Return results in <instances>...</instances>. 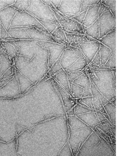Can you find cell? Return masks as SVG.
<instances>
[{
	"label": "cell",
	"mask_w": 117,
	"mask_h": 156,
	"mask_svg": "<svg viewBox=\"0 0 117 156\" xmlns=\"http://www.w3.org/2000/svg\"><path fill=\"white\" fill-rule=\"evenodd\" d=\"M15 63V65H22L28 70V80L34 84L40 81L49 70V59L39 56L29 58L18 55Z\"/></svg>",
	"instance_id": "cell-1"
},
{
	"label": "cell",
	"mask_w": 117,
	"mask_h": 156,
	"mask_svg": "<svg viewBox=\"0 0 117 156\" xmlns=\"http://www.w3.org/2000/svg\"><path fill=\"white\" fill-rule=\"evenodd\" d=\"M91 80L105 97H116V90L114 85V75L112 69L92 70L89 65L86 68Z\"/></svg>",
	"instance_id": "cell-2"
},
{
	"label": "cell",
	"mask_w": 117,
	"mask_h": 156,
	"mask_svg": "<svg viewBox=\"0 0 117 156\" xmlns=\"http://www.w3.org/2000/svg\"><path fill=\"white\" fill-rule=\"evenodd\" d=\"M14 42L20 48L19 55L29 58L37 56L49 59V50L43 48L37 41L16 40Z\"/></svg>",
	"instance_id": "cell-3"
},
{
	"label": "cell",
	"mask_w": 117,
	"mask_h": 156,
	"mask_svg": "<svg viewBox=\"0 0 117 156\" xmlns=\"http://www.w3.org/2000/svg\"><path fill=\"white\" fill-rule=\"evenodd\" d=\"M26 12L40 20L59 23L51 8L43 1H29V6Z\"/></svg>",
	"instance_id": "cell-4"
},
{
	"label": "cell",
	"mask_w": 117,
	"mask_h": 156,
	"mask_svg": "<svg viewBox=\"0 0 117 156\" xmlns=\"http://www.w3.org/2000/svg\"><path fill=\"white\" fill-rule=\"evenodd\" d=\"M15 27H35L45 34L51 35L47 30L33 16L26 12L17 11L8 30Z\"/></svg>",
	"instance_id": "cell-5"
},
{
	"label": "cell",
	"mask_w": 117,
	"mask_h": 156,
	"mask_svg": "<svg viewBox=\"0 0 117 156\" xmlns=\"http://www.w3.org/2000/svg\"><path fill=\"white\" fill-rule=\"evenodd\" d=\"M100 39L116 28V17L110 10L103 13L98 18Z\"/></svg>",
	"instance_id": "cell-6"
},
{
	"label": "cell",
	"mask_w": 117,
	"mask_h": 156,
	"mask_svg": "<svg viewBox=\"0 0 117 156\" xmlns=\"http://www.w3.org/2000/svg\"><path fill=\"white\" fill-rule=\"evenodd\" d=\"M37 42L39 43L40 44L42 45L43 48L49 50L48 66H49V69L55 62L60 58L64 49L68 48H71L70 46H67L62 44H57L54 42L40 41H37Z\"/></svg>",
	"instance_id": "cell-7"
},
{
	"label": "cell",
	"mask_w": 117,
	"mask_h": 156,
	"mask_svg": "<svg viewBox=\"0 0 117 156\" xmlns=\"http://www.w3.org/2000/svg\"><path fill=\"white\" fill-rule=\"evenodd\" d=\"M78 45L82 52V56L90 63L100 49V42L98 41L90 43H81L78 44Z\"/></svg>",
	"instance_id": "cell-8"
},
{
	"label": "cell",
	"mask_w": 117,
	"mask_h": 156,
	"mask_svg": "<svg viewBox=\"0 0 117 156\" xmlns=\"http://www.w3.org/2000/svg\"><path fill=\"white\" fill-rule=\"evenodd\" d=\"M82 1H62L58 11L62 14L77 15L80 13Z\"/></svg>",
	"instance_id": "cell-9"
},
{
	"label": "cell",
	"mask_w": 117,
	"mask_h": 156,
	"mask_svg": "<svg viewBox=\"0 0 117 156\" xmlns=\"http://www.w3.org/2000/svg\"><path fill=\"white\" fill-rule=\"evenodd\" d=\"M25 30L31 40L61 44L56 41L52 36L45 34L44 32L36 28V27H28L25 29Z\"/></svg>",
	"instance_id": "cell-10"
},
{
	"label": "cell",
	"mask_w": 117,
	"mask_h": 156,
	"mask_svg": "<svg viewBox=\"0 0 117 156\" xmlns=\"http://www.w3.org/2000/svg\"><path fill=\"white\" fill-rule=\"evenodd\" d=\"M17 10L12 6H8L0 10V22L7 31Z\"/></svg>",
	"instance_id": "cell-11"
},
{
	"label": "cell",
	"mask_w": 117,
	"mask_h": 156,
	"mask_svg": "<svg viewBox=\"0 0 117 156\" xmlns=\"http://www.w3.org/2000/svg\"><path fill=\"white\" fill-rule=\"evenodd\" d=\"M71 48H66L62 53L60 64L63 69L66 70L79 58Z\"/></svg>",
	"instance_id": "cell-12"
},
{
	"label": "cell",
	"mask_w": 117,
	"mask_h": 156,
	"mask_svg": "<svg viewBox=\"0 0 117 156\" xmlns=\"http://www.w3.org/2000/svg\"><path fill=\"white\" fill-rule=\"evenodd\" d=\"M101 2L102 1H99L96 5L88 9L84 20L82 25V26L88 27L98 19V12Z\"/></svg>",
	"instance_id": "cell-13"
},
{
	"label": "cell",
	"mask_w": 117,
	"mask_h": 156,
	"mask_svg": "<svg viewBox=\"0 0 117 156\" xmlns=\"http://www.w3.org/2000/svg\"><path fill=\"white\" fill-rule=\"evenodd\" d=\"M98 41L109 48L112 52H116V28L100 38Z\"/></svg>",
	"instance_id": "cell-14"
},
{
	"label": "cell",
	"mask_w": 117,
	"mask_h": 156,
	"mask_svg": "<svg viewBox=\"0 0 117 156\" xmlns=\"http://www.w3.org/2000/svg\"><path fill=\"white\" fill-rule=\"evenodd\" d=\"M85 35L91 37L96 41L100 39V30H99V20L98 19L94 23L88 27L82 26Z\"/></svg>",
	"instance_id": "cell-15"
},
{
	"label": "cell",
	"mask_w": 117,
	"mask_h": 156,
	"mask_svg": "<svg viewBox=\"0 0 117 156\" xmlns=\"http://www.w3.org/2000/svg\"><path fill=\"white\" fill-rule=\"evenodd\" d=\"M0 48H2L8 55L10 59L12 65L13 64L19 55L14 46L6 41H0Z\"/></svg>",
	"instance_id": "cell-16"
},
{
	"label": "cell",
	"mask_w": 117,
	"mask_h": 156,
	"mask_svg": "<svg viewBox=\"0 0 117 156\" xmlns=\"http://www.w3.org/2000/svg\"><path fill=\"white\" fill-rule=\"evenodd\" d=\"M7 32L12 39L15 40H30L29 36L25 29H17L13 27L7 30Z\"/></svg>",
	"instance_id": "cell-17"
},
{
	"label": "cell",
	"mask_w": 117,
	"mask_h": 156,
	"mask_svg": "<svg viewBox=\"0 0 117 156\" xmlns=\"http://www.w3.org/2000/svg\"><path fill=\"white\" fill-rule=\"evenodd\" d=\"M51 77L54 78L58 83L61 84L71 94V90H70L68 76L65 70H62Z\"/></svg>",
	"instance_id": "cell-18"
},
{
	"label": "cell",
	"mask_w": 117,
	"mask_h": 156,
	"mask_svg": "<svg viewBox=\"0 0 117 156\" xmlns=\"http://www.w3.org/2000/svg\"><path fill=\"white\" fill-rule=\"evenodd\" d=\"M89 64L87 60L82 56L66 70L69 72L82 71Z\"/></svg>",
	"instance_id": "cell-19"
},
{
	"label": "cell",
	"mask_w": 117,
	"mask_h": 156,
	"mask_svg": "<svg viewBox=\"0 0 117 156\" xmlns=\"http://www.w3.org/2000/svg\"><path fill=\"white\" fill-rule=\"evenodd\" d=\"M51 35L60 43L66 46H70L65 33L63 31L61 27H57L52 33Z\"/></svg>",
	"instance_id": "cell-20"
},
{
	"label": "cell",
	"mask_w": 117,
	"mask_h": 156,
	"mask_svg": "<svg viewBox=\"0 0 117 156\" xmlns=\"http://www.w3.org/2000/svg\"><path fill=\"white\" fill-rule=\"evenodd\" d=\"M59 23L64 31H68L79 33L82 32L78 30L77 22L72 19L70 20H66L64 21Z\"/></svg>",
	"instance_id": "cell-21"
},
{
	"label": "cell",
	"mask_w": 117,
	"mask_h": 156,
	"mask_svg": "<svg viewBox=\"0 0 117 156\" xmlns=\"http://www.w3.org/2000/svg\"><path fill=\"white\" fill-rule=\"evenodd\" d=\"M91 80L87 73H86L76 79L73 83L84 88V89H90Z\"/></svg>",
	"instance_id": "cell-22"
},
{
	"label": "cell",
	"mask_w": 117,
	"mask_h": 156,
	"mask_svg": "<svg viewBox=\"0 0 117 156\" xmlns=\"http://www.w3.org/2000/svg\"><path fill=\"white\" fill-rule=\"evenodd\" d=\"M99 52L100 57V64L104 65L111 55L112 51L109 48L100 43V48Z\"/></svg>",
	"instance_id": "cell-23"
},
{
	"label": "cell",
	"mask_w": 117,
	"mask_h": 156,
	"mask_svg": "<svg viewBox=\"0 0 117 156\" xmlns=\"http://www.w3.org/2000/svg\"><path fill=\"white\" fill-rule=\"evenodd\" d=\"M38 20V22L47 30V31L49 32V34H51L54 31L57 27H61L60 23H55V22L42 20L37 18L35 17Z\"/></svg>",
	"instance_id": "cell-24"
},
{
	"label": "cell",
	"mask_w": 117,
	"mask_h": 156,
	"mask_svg": "<svg viewBox=\"0 0 117 156\" xmlns=\"http://www.w3.org/2000/svg\"><path fill=\"white\" fill-rule=\"evenodd\" d=\"M12 6L19 12H26L29 6V1H15Z\"/></svg>",
	"instance_id": "cell-25"
},
{
	"label": "cell",
	"mask_w": 117,
	"mask_h": 156,
	"mask_svg": "<svg viewBox=\"0 0 117 156\" xmlns=\"http://www.w3.org/2000/svg\"><path fill=\"white\" fill-rule=\"evenodd\" d=\"M62 55V54L60 55V58L55 62L53 65L52 66V67L50 69L49 72L50 77L54 75L56 73L63 69V68L62 67L60 64Z\"/></svg>",
	"instance_id": "cell-26"
},
{
	"label": "cell",
	"mask_w": 117,
	"mask_h": 156,
	"mask_svg": "<svg viewBox=\"0 0 117 156\" xmlns=\"http://www.w3.org/2000/svg\"><path fill=\"white\" fill-rule=\"evenodd\" d=\"M116 0H105L102 1L101 3L109 8L110 10L115 17L116 16Z\"/></svg>",
	"instance_id": "cell-27"
},
{
	"label": "cell",
	"mask_w": 117,
	"mask_h": 156,
	"mask_svg": "<svg viewBox=\"0 0 117 156\" xmlns=\"http://www.w3.org/2000/svg\"><path fill=\"white\" fill-rule=\"evenodd\" d=\"M70 90L74 99L80 98L81 95L84 92V88L73 83L71 85Z\"/></svg>",
	"instance_id": "cell-28"
},
{
	"label": "cell",
	"mask_w": 117,
	"mask_h": 156,
	"mask_svg": "<svg viewBox=\"0 0 117 156\" xmlns=\"http://www.w3.org/2000/svg\"><path fill=\"white\" fill-rule=\"evenodd\" d=\"M107 68L115 69L116 68V53L111 52L109 58L104 65Z\"/></svg>",
	"instance_id": "cell-29"
},
{
	"label": "cell",
	"mask_w": 117,
	"mask_h": 156,
	"mask_svg": "<svg viewBox=\"0 0 117 156\" xmlns=\"http://www.w3.org/2000/svg\"><path fill=\"white\" fill-rule=\"evenodd\" d=\"M86 67L82 71L69 72L66 70H64L68 76V81L73 83V81L76 79L86 73Z\"/></svg>",
	"instance_id": "cell-30"
},
{
	"label": "cell",
	"mask_w": 117,
	"mask_h": 156,
	"mask_svg": "<svg viewBox=\"0 0 117 156\" xmlns=\"http://www.w3.org/2000/svg\"><path fill=\"white\" fill-rule=\"evenodd\" d=\"M99 1H82L80 13L88 10L93 5H95Z\"/></svg>",
	"instance_id": "cell-31"
},
{
	"label": "cell",
	"mask_w": 117,
	"mask_h": 156,
	"mask_svg": "<svg viewBox=\"0 0 117 156\" xmlns=\"http://www.w3.org/2000/svg\"><path fill=\"white\" fill-rule=\"evenodd\" d=\"M80 101L87 105L89 108L93 110L94 112H96L95 110L94 107L92 96L77 99L76 102L77 103H78V102Z\"/></svg>",
	"instance_id": "cell-32"
},
{
	"label": "cell",
	"mask_w": 117,
	"mask_h": 156,
	"mask_svg": "<svg viewBox=\"0 0 117 156\" xmlns=\"http://www.w3.org/2000/svg\"><path fill=\"white\" fill-rule=\"evenodd\" d=\"M87 11H84V12H81V13H80L77 14L75 16H74L72 19L82 25L84 21V20Z\"/></svg>",
	"instance_id": "cell-33"
},
{
	"label": "cell",
	"mask_w": 117,
	"mask_h": 156,
	"mask_svg": "<svg viewBox=\"0 0 117 156\" xmlns=\"http://www.w3.org/2000/svg\"><path fill=\"white\" fill-rule=\"evenodd\" d=\"M8 34L7 31L1 25V30H0V41L2 40L5 39Z\"/></svg>",
	"instance_id": "cell-34"
},
{
	"label": "cell",
	"mask_w": 117,
	"mask_h": 156,
	"mask_svg": "<svg viewBox=\"0 0 117 156\" xmlns=\"http://www.w3.org/2000/svg\"><path fill=\"white\" fill-rule=\"evenodd\" d=\"M76 39L78 44L81 43H90L88 41L86 36L84 34H78Z\"/></svg>",
	"instance_id": "cell-35"
},
{
	"label": "cell",
	"mask_w": 117,
	"mask_h": 156,
	"mask_svg": "<svg viewBox=\"0 0 117 156\" xmlns=\"http://www.w3.org/2000/svg\"><path fill=\"white\" fill-rule=\"evenodd\" d=\"M65 33L66 37H67V39H68V41L69 44L70 45V44H71V43L77 38V36L78 34H70L66 32Z\"/></svg>",
	"instance_id": "cell-36"
},
{
	"label": "cell",
	"mask_w": 117,
	"mask_h": 156,
	"mask_svg": "<svg viewBox=\"0 0 117 156\" xmlns=\"http://www.w3.org/2000/svg\"><path fill=\"white\" fill-rule=\"evenodd\" d=\"M91 62L94 63L98 66H100L101 65V64H100V57L99 51L97 52L95 56L94 57Z\"/></svg>",
	"instance_id": "cell-37"
},
{
	"label": "cell",
	"mask_w": 117,
	"mask_h": 156,
	"mask_svg": "<svg viewBox=\"0 0 117 156\" xmlns=\"http://www.w3.org/2000/svg\"><path fill=\"white\" fill-rule=\"evenodd\" d=\"M51 9L52 12H53V15H54V16H55V17L56 18V19H57V21L59 23H60V22H63L66 20L65 19L62 17L61 16L57 13V12L54 10V9H52V8Z\"/></svg>",
	"instance_id": "cell-38"
},
{
	"label": "cell",
	"mask_w": 117,
	"mask_h": 156,
	"mask_svg": "<svg viewBox=\"0 0 117 156\" xmlns=\"http://www.w3.org/2000/svg\"><path fill=\"white\" fill-rule=\"evenodd\" d=\"M96 114H97L98 117V119L100 123L103 122V121H105L106 120H107L105 118V117L104 115H103V113L100 112L99 111H96Z\"/></svg>",
	"instance_id": "cell-39"
},
{
	"label": "cell",
	"mask_w": 117,
	"mask_h": 156,
	"mask_svg": "<svg viewBox=\"0 0 117 156\" xmlns=\"http://www.w3.org/2000/svg\"><path fill=\"white\" fill-rule=\"evenodd\" d=\"M74 51V53L78 57L80 58L82 56V52L80 48H71Z\"/></svg>",
	"instance_id": "cell-40"
},
{
	"label": "cell",
	"mask_w": 117,
	"mask_h": 156,
	"mask_svg": "<svg viewBox=\"0 0 117 156\" xmlns=\"http://www.w3.org/2000/svg\"><path fill=\"white\" fill-rule=\"evenodd\" d=\"M51 2H52V5L54 7V8H56L57 10H58V9L59 7H60V4L61 3L62 1H50Z\"/></svg>",
	"instance_id": "cell-41"
},
{
	"label": "cell",
	"mask_w": 117,
	"mask_h": 156,
	"mask_svg": "<svg viewBox=\"0 0 117 156\" xmlns=\"http://www.w3.org/2000/svg\"><path fill=\"white\" fill-rule=\"evenodd\" d=\"M105 8V5H104L103 4H100V8H99L98 12V15L99 17L101 16L102 14L104 13Z\"/></svg>",
	"instance_id": "cell-42"
},
{
	"label": "cell",
	"mask_w": 117,
	"mask_h": 156,
	"mask_svg": "<svg viewBox=\"0 0 117 156\" xmlns=\"http://www.w3.org/2000/svg\"><path fill=\"white\" fill-rule=\"evenodd\" d=\"M67 117H68L69 116H76L75 107L72 108L67 113Z\"/></svg>",
	"instance_id": "cell-43"
},
{
	"label": "cell",
	"mask_w": 117,
	"mask_h": 156,
	"mask_svg": "<svg viewBox=\"0 0 117 156\" xmlns=\"http://www.w3.org/2000/svg\"><path fill=\"white\" fill-rule=\"evenodd\" d=\"M7 6H8L7 5H4L3 1H0V10L6 7ZM1 22H0V30H1Z\"/></svg>",
	"instance_id": "cell-44"
},
{
	"label": "cell",
	"mask_w": 117,
	"mask_h": 156,
	"mask_svg": "<svg viewBox=\"0 0 117 156\" xmlns=\"http://www.w3.org/2000/svg\"><path fill=\"white\" fill-rule=\"evenodd\" d=\"M110 129H111V132H112V134H113L114 135H115V136H116V128H115V126H110Z\"/></svg>",
	"instance_id": "cell-45"
},
{
	"label": "cell",
	"mask_w": 117,
	"mask_h": 156,
	"mask_svg": "<svg viewBox=\"0 0 117 156\" xmlns=\"http://www.w3.org/2000/svg\"><path fill=\"white\" fill-rule=\"evenodd\" d=\"M108 144H109L110 146L112 147L114 151H115V152H116V144H115V143L114 144L110 143Z\"/></svg>",
	"instance_id": "cell-46"
},
{
	"label": "cell",
	"mask_w": 117,
	"mask_h": 156,
	"mask_svg": "<svg viewBox=\"0 0 117 156\" xmlns=\"http://www.w3.org/2000/svg\"><path fill=\"white\" fill-rule=\"evenodd\" d=\"M110 102H111V103H112L114 106L116 107V98H114L112 99V100L110 101Z\"/></svg>",
	"instance_id": "cell-47"
},
{
	"label": "cell",
	"mask_w": 117,
	"mask_h": 156,
	"mask_svg": "<svg viewBox=\"0 0 117 156\" xmlns=\"http://www.w3.org/2000/svg\"><path fill=\"white\" fill-rule=\"evenodd\" d=\"M98 111H99L102 113H103V114H107L105 110V109L104 107L100 109V110Z\"/></svg>",
	"instance_id": "cell-48"
},
{
	"label": "cell",
	"mask_w": 117,
	"mask_h": 156,
	"mask_svg": "<svg viewBox=\"0 0 117 156\" xmlns=\"http://www.w3.org/2000/svg\"><path fill=\"white\" fill-rule=\"evenodd\" d=\"M103 115H104L105 117V118L107 120H108V121H110V122H111V120H110V117L109 116V115H108V114H103Z\"/></svg>",
	"instance_id": "cell-49"
},
{
	"label": "cell",
	"mask_w": 117,
	"mask_h": 156,
	"mask_svg": "<svg viewBox=\"0 0 117 156\" xmlns=\"http://www.w3.org/2000/svg\"><path fill=\"white\" fill-rule=\"evenodd\" d=\"M110 139H111V143L114 144L116 143V139L115 138L110 137Z\"/></svg>",
	"instance_id": "cell-50"
}]
</instances>
